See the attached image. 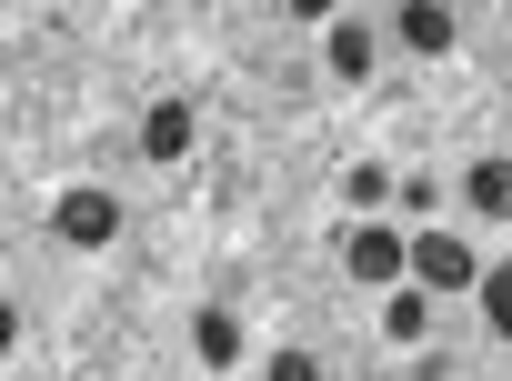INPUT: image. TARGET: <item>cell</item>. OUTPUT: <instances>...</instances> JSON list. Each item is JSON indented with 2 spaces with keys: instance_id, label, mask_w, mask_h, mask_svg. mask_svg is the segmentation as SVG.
I'll return each mask as SVG.
<instances>
[{
  "instance_id": "6da1fadb",
  "label": "cell",
  "mask_w": 512,
  "mask_h": 381,
  "mask_svg": "<svg viewBox=\"0 0 512 381\" xmlns=\"http://www.w3.org/2000/svg\"><path fill=\"white\" fill-rule=\"evenodd\" d=\"M342 261H352V281L392 291V281L412 271V241H402V231H382V221H352V231H342Z\"/></svg>"
},
{
  "instance_id": "7a4b0ae2",
  "label": "cell",
  "mask_w": 512,
  "mask_h": 381,
  "mask_svg": "<svg viewBox=\"0 0 512 381\" xmlns=\"http://www.w3.org/2000/svg\"><path fill=\"white\" fill-rule=\"evenodd\" d=\"M412 281H422V291H482V261H472V241L422 231V241H412Z\"/></svg>"
},
{
  "instance_id": "3957f363",
  "label": "cell",
  "mask_w": 512,
  "mask_h": 381,
  "mask_svg": "<svg viewBox=\"0 0 512 381\" xmlns=\"http://www.w3.org/2000/svg\"><path fill=\"white\" fill-rule=\"evenodd\" d=\"M51 221H61V241H71V251H111V231H121V201L81 181V191H61V211H51Z\"/></svg>"
},
{
  "instance_id": "277c9868",
  "label": "cell",
  "mask_w": 512,
  "mask_h": 381,
  "mask_svg": "<svg viewBox=\"0 0 512 381\" xmlns=\"http://www.w3.org/2000/svg\"><path fill=\"white\" fill-rule=\"evenodd\" d=\"M141 151H151V161H181V151H191V101H151Z\"/></svg>"
},
{
  "instance_id": "5b68a950",
  "label": "cell",
  "mask_w": 512,
  "mask_h": 381,
  "mask_svg": "<svg viewBox=\"0 0 512 381\" xmlns=\"http://www.w3.org/2000/svg\"><path fill=\"white\" fill-rule=\"evenodd\" d=\"M452 31H462V21L442 11V0H412V11H402V41H412L422 61H442V51H452Z\"/></svg>"
},
{
  "instance_id": "8992f818",
  "label": "cell",
  "mask_w": 512,
  "mask_h": 381,
  "mask_svg": "<svg viewBox=\"0 0 512 381\" xmlns=\"http://www.w3.org/2000/svg\"><path fill=\"white\" fill-rule=\"evenodd\" d=\"M462 201H472L482 221H512V161H472V181H462Z\"/></svg>"
},
{
  "instance_id": "52a82bcc",
  "label": "cell",
  "mask_w": 512,
  "mask_h": 381,
  "mask_svg": "<svg viewBox=\"0 0 512 381\" xmlns=\"http://www.w3.org/2000/svg\"><path fill=\"white\" fill-rule=\"evenodd\" d=\"M191 351H201L211 371H231V361H241V321H231V311H201V321H191Z\"/></svg>"
},
{
  "instance_id": "ba28073f",
  "label": "cell",
  "mask_w": 512,
  "mask_h": 381,
  "mask_svg": "<svg viewBox=\"0 0 512 381\" xmlns=\"http://www.w3.org/2000/svg\"><path fill=\"white\" fill-rule=\"evenodd\" d=\"M322 61H332V81H362V71H372V31H362V21H332V51H322Z\"/></svg>"
},
{
  "instance_id": "9c48e42d",
  "label": "cell",
  "mask_w": 512,
  "mask_h": 381,
  "mask_svg": "<svg viewBox=\"0 0 512 381\" xmlns=\"http://www.w3.org/2000/svg\"><path fill=\"white\" fill-rule=\"evenodd\" d=\"M382 331H392V341H422V331H432V311H422L412 291H392V301H382Z\"/></svg>"
},
{
  "instance_id": "30bf717a",
  "label": "cell",
  "mask_w": 512,
  "mask_h": 381,
  "mask_svg": "<svg viewBox=\"0 0 512 381\" xmlns=\"http://www.w3.org/2000/svg\"><path fill=\"white\" fill-rule=\"evenodd\" d=\"M482 321L512 341V261H502V271H482Z\"/></svg>"
},
{
  "instance_id": "8fae6325",
  "label": "cell",
  "mask_w": 512,
  "mask_h": 381,
  "mask_svg": "<svg viewBox=\"0 0 512 381\" xmlns=\"http://www.w3.org/2000/svg\"><path fill=\"white\" fill-rule=\"evenodd\" d=\"M382 201H392V171L362 161V171H352V211H382Z\"/></svg>"
},
{
  "instance_id": "7c38bea8",
  "label": "cell",
  "mask_w": 512,
  "mask_h": 381,
  "mask_svg": "<svg viewBox=\"0 0 512 381\" xmlns=\"http://www.w3.org/2000/svg\"><path fill=\"white\" fill-rule=\"evenodd\" d=\"M272 381H322V361L312 351H272Z\"/></svg>"
}]
</instances>
